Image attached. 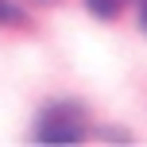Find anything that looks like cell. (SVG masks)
I'll use <instances>...</instances> for the list:
<instances>
[{"label":"cell","instance_id":"6da1fadb","mask_svg":"<svg viewBox=\"0 0 147 147\" xmlns=\"http://www.w3.org/2000/svg\"><path fill=\"white\" fill-rule=\"evenodd\" d=\"M81 136H85V120H81V105H74V101L51 105L35 128V140H43V143H78Z\"/></svg>","mask_w":147,"mask_h":147},{"label":"cell","instance_id":"3957f363","mask_svg":"<svg viewBox=\"0 0 147 147\" xmlns=\"http://www.w3.org/2000/svg\"><path fill=\"white\" fill-rule=\"evenodd\" d=\"M0 23H27V12L12 0H0Z\"/></svg>","mask_w":147,"mask_h":147},{"label":"cell","instance_id":"7a4b0ae2","mask_svg":"<svg viewBox=\"0 0 147 147\" xmlns=\"http://www.w3.org/2000/svg\"><path fill=\"white\" fill-rule=\"evenodd\" d=\"M89 4V12L93 16H101V20H112V16H120L124 12V4L128 0H85Z\"/></svg>","mask_w":147,"mask_h":147},{"label":"cell","instance_id":"277c9868","mask_svg":"<svg viewBox=\"0 0 147 147\" xmlns=\"http://www.w3.org/2000/svg\"><path fill=\"white\" fill-rule=\"evenodd\" d=\"M140 27L147 31V0H140Z\"/></svg>","mask_w":147,"mask_h":147},{"label":"cell","instance_id":"5b68a950","mask_svg":"<svg viewBox=\"0 0 147 147\" xmlns=\"http://www.w3.org/2000/svg\"><path fill=\"white\" fill-rule=\"evenodd\" d=\"M35 4H54V0H35Z\"/></svg>","mask_w":147,"mask_h":147}]
</instances>
